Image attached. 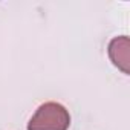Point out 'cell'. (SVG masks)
I'll return each mask as SVG.
<instances>
[{"mask_svg": "<svg viewBox=\"0 0 130 130\" xmlns=\"http://www.w3.org/2000/svg\"><path fill=\"white\" fill-rule=\"evenodd\" d=\"M109 55L113 64L125 75L130 74V41L128 37H116L109 44Z\"/></svg>", "mask_w": 130, "mask_h": 130, "instance_id": "7a4b0ae2", "label": "cell"}, {"mask_svg": "<svg viewBox=\"0 0 130 130\" xmlns=\"http://www.w3.org/2000/svg\"><path fill=\"white\" fill-rule=\"evenodd\" d=\"M71 115L58 103L41 104L28 124V130H68Z\"/></svg>", "mask_w": 130, "mask_h": 130, "instance_id": "6da1fadb", "label": "cell"}]
</instances>
